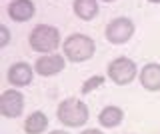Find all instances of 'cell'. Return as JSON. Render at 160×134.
Instances as JSON below:
<instances>
[{
	"instance_id": "obj_1",
	"label": "cell",
	"mask_w": 160,
	"mask_h": 134,
	"mask_svg": "<svg viewBox=\"0 0 160 134\" xmlns=\"http://www.w3.org/2000/svg\"><path fill=\"white\" fill-rule=\"evenodd\" d=\"M28 46L38 54H52L62 46L60 30L52 24H36L28 34Z\"/></svg>"
},
{
	"instance_id": "obj_2",
	"label": "cell",
	"mask_w": 160,
	"mask_h": 134,
	"mask_svg": "<svg viewBox=\"0 0 160 134\" xmlns=\"http://www.w3.org/2000/svg\"><path fill=\"white\" fill-rule=\"evenodd\" d=\"M62 54L68 62H86L96 54V42L88 34L74 32L64 38L62 42Z\"/></svg>"
},
{
	"instance_id": "obj_3",
	"label": "cell",
	"mask_w": 160,
	"mask_h": 134,
	"mask_svg": "<svg viewBox=\"0 0 160 134\" xmlns=\"http://www.w3.org/2000/svg\"><path fill=\"white\" fill-rule=\"evenodd\" d=\"M56 118H58V122L66 128H80L88 122L90 110L80 98L70 96V98H64V100L58 104Z\"/></svg>"
},
{
	"instance_id": "obj_4",
	"label": "cell",
	"mask_w": 160,
	"mask_h": 134,
	"mask_svg": "<svg viewBox=\"0 0 160 134\" xmlns=\"http://www.w3.org/2000/svg\"><path fill=\"white\" fill-rule=\"evenodd\" d=\"M138 66L132 58L128 56H116L114 60L108 62L106 66V76L108 80H112L116 86H126L138 76Z\"/></svg>"
},
{
	"instance_id": "obj_5",
	"label": "cell",
	"mask_w": 160,
	"mask_h": 134,
	"mask_svg": "<svg viewBox=\"0 0 160 134\" xmlns=\"http://www.w3.org/2000/svg\"><path fill=\"white\" fill-rule=\"evenodd\" d=\"M134 32H136V26H134V22L130 20L128 16H118V18H112L106 28H104V36H106V40L110 44H126L130 38L134 36Z\"/></svg>"
},
{
	"instance_id": "obj_6",
	"label": "cell",
	"mask_w": 160,
	"mask_h": 134,
	"mask_svg": "<svg viewBox=\"0 0 160 134\" xmlns=\"http://www.w3.org/2000/svg\"><path fill=\"white\" fill-rule=\"evenodd\" d=\"M24 106H26V98L18 88H6L0 94V114L4 118H18L22 116Z\"/></svg>"
},
{
	"instance_id": "obj_7",
	"label": "cell",
	"mask_w": 160,
	"mask_h": 134,
	"mask_svg": "<svg viewBox=\"0 0 160 134\" xmlns=\"http://www.w3.org/2000/svg\"><path fill=\"white\" fill-rule=\"evenodd\" d=\"M66 68V58L64 54H40L34 62V70H36L38 76H44V78H50V76H56Z\"/></svg>"
},
{
	"instance_id": "obj_8",
	"label": "cell",
	"mask_w": 160,
	"mask_h": 134,
	"mask_svg": "<svg viewBox=\"0 0 160 134\" xmlns=\"http://www.w3.org/2000/svg\"><path fill=\"white\" fill-rule=\"evenodd\" d=\"M34 74H36L34 66H30V64L24 62V60H18V62L10 64V68L6 70V80H8L10 86L22 88V86H28V84L32 82Z\"/></svg>"
},
{
	"instance_id": "obj_9",
	"label": "cell",
	"mask_w": 160,
	"mask_h": 134,
	"mask_svg": "<svg viewBox=\"0 0 160 134\" xmlns=\"http://www.w3.org/2000/svg\"><path fill=\"white\" fill-rule=\"evenodd\" d=\"M138 80L144 90L148 92H158L160 90V64L158 62H148L140 68Z\"/></svg>"
},
{
	"instance_id": "obj_10",
	"label": "cell",
	"mask_w": 160,
	"mask_h": 134,
	"mask_svg": "<svg viewBox=\"0 0 160 134\" xmlns=\"http://www.w3.org/2000/svg\"><path fill=\"white\" fill-rule=\"evenodd\" d=\"M36 14V4L32 0H12L8 4V16L14 22H28Z\"/></svg>"
},
{
	"instance_id": "obj_11",
	"label": "cell",
	"mask_w": 160,
	"mask_h": 134,
	"mask_svg": "<svg viewBox=\"0 0 160 134\" xmlns=\"http://www.w3.org/2000/svg\"><path fill=\"white\" fill-rule=\"evenodd\" d=\"M124 120V110L116 104H108L98 112V124L102 128H116Z\"/></svg>"
},
{
	"instance_id": "obj_12",
	"label": "cell",
	"mask_w": 160,
	"mask_h": 134,
	"mask_svg": "<svg viewBox=\"0 0 160 134\" xmlns=\"http://www.w3.org/2000/svg\"><path fill=\"white\" fill-rule=\"evenodd\" d=\"M22 128L26 134H44L48 130V116L42 110H34L24 118Z\"/></svg>"
},
{
	"instance_id": "obj_13",
	"label": "cell",
	"mask_w": 160,
	"mask_h": 134,
	"mask_svg": "<svg viewBox=\"0 0 160 134\" xmlns=\"http://www.w3.org/2000/svg\"><path fill=\"white\" fill-rule=\"evenodd\" d=\"M72 10H74V16L76 18H80L84 22H90L98 16L100 6H98V0H74Z\"/></svg>"
},
{
	"instance_id": "obj_14",
	"label": "cell",
	"mask_w": 160,
	"mask_h": 134,
	"mask_svg": "<svg viewBox=\"0 0 160 134\" xmlns=\"http://www.w3.org/2000/svg\"><path fill=\"white\" fill-rule=\"evenodd\" d=\"M104 80H106V78H104L102 74H94V76H90V78H86V80L82 82L80 92H82V94H90V92L98 90L100 86H104Z\"/></svg>"
},
{
	"instance_id": "obj_15",
	"label": "cell",
	"mask_w": 160,
	"mask_h": 134,
	"mask_svg": "<svg viewBox=\"0 0 160 134\" xmlns=\"http://www.w3.org/2000/svg\"><path fill=\"white\" fill-rule=\"evenodd\" d=\"M10 40H12V34H10L6 24H0V48H6Z\"/></svg>"
},
{
	"instance_id": "obj_16",
	"label": "cell",
	"mask_w": 160,
	"mask_h": 134,
	"mask_svg": "<svg viewBox=\"0 0 160 134\" xmlns=\"http://www.w3.org/2000/svg\"><path fill=\"white\" fill-rule=\"evenodd\" d=\"M80 134H104V132L98 130V128H86V130H82Z\"/></svg>"
},
{
	"instance_id": "obj_17",
	"label": "cell",
	"mask_w": 160,
	"mask_h": 134,
	"mask_svg": "<svg viewBox=\"0 0 160 134\" xmlns=\"http://www.w3.org/2000/svg\"><path fill=\"white\" fill-rule=\"evenodd\" d=\"M48 134H70V132H66V130H50Z\"/></svg>"
},
{
	"instance_id": "obj_18",
	"label": "cell",
	"mask_w": 160,
	"mask_h": 134,
	"mask_svg": "<svg viewBox=\"0 0 160 134\" xmlns=\"http://www.w3.org/2000/svg\"><path fill=\"white\" fill-rule=\"evenodd\" d=\"M146 2H150V4H160V0H146Z\"/></svg>"
},
{
	"instance_id": "obj_19",
	"label": "cell",
	"mask_w": 160,
	"mask_h": 134,
	"mask_svg": "<svg viewBox=\"0 0 160 134\" xmlns=\"http://www.w3.org/2000/svg\"><path fill=\"white\" fill-rule=\"evenodd\" d=\"M102 2H114V0H102Z\"/></svg>"
}]
</instances>
